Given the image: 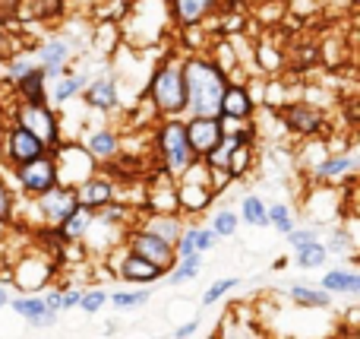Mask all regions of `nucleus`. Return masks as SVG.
<instances>
[{
    "mask_svg": "<svg viewBox=\"0 0 360 339\" xmlns=\"http://www.w3.org/2000/svg\"><path fill=\"white\" fill-rule=\"evenodd\" d=\"M57 162L51 152H44V156L32 159V162L25 165H16L13 168V190H19V194L25 197V200H35V197H41L44 190L57 187Z\"/></svg>",
    "mask_w": 360,
    "mask_h": 339,
    "instance_id": "6e6552de",
    "label": "nucleus"
},
{
    "mask_svg": "<svg viewBox=\"0 0 360 339\" xmlns=\"http://www.w3.org/2000/svg\"><path fill=\"white\" fill-rule=\"evenodd\" d=\"M326 264H329V251H326L323 238L300 247V251H294V266H297V270H323Z\"/></svg>",
    "mask_w": 360,
    "mask_h": 339,
    "instance_id": "f704fd0d",
    "label": "nucleus"
},
{
    "mask_svg": "<svg viewBox=\"0 0 360 339\" xmlns=\"http://www.w3.org/2000/svg\"><path fill=\"white\" fill-rule=\"evenodd\" d=\"M319 289L326 292V295L338 298V295H348V298H357L360 292V276L354 266H332V270L323 273V279H319Z\"/></svg>",
    "mask_w": 360,
    "mask_h": 339,
    "instance_id": "393cba45",
    "label": "nucleus"
},
{
    "mask_svg": "<svg viewBox=\"0 0 360 339\" xmlns=\"http://www.w3.org/2000/svg\"><path fill=\"white\" fill-rule=\"evenodd\" d=\"M73 190H76V203H79L82 209H92V213H98L108 203L120 200V184L114 181L111 175H105V171H95L92 178H86V181Z\"/></svg>",
    "mask_w": 360,
    "mask_h": 339,
    "instance_id": "f3484780",
    "label": "nucleus"
},
{
    "mask_svg": "<svg viewBox=\"0 0 360 339\" xmlns=\"http://www.w3.org/2000/svg\"><path fill=\"white\" fill-rule=\"evenodd\" d=\"M6 308H10L16 317H22L29 327H32L35 321H41L44 314H48V308H44L41 295H16V298H10V302H6ZM51 314H54V311H51Z\"/></svg>",
    "mask_w": 360,
    "mask_h": 339,
    "instance_id": "72a5a7b5",
    "label": "nucleus"
},
{
    "mask_svg": "<svg viewBox=\"0 0 360 339\" xmlns=\"http://www.w3.org/2000/svg\"><path fill=\"white\" fill-rule=\"evenodd\" d=\"M240 283H243L240 276H221V279H215V283H212L209 289L202 292V298H199V302H202V308H212V304L224 302V298H228L234 289H240Z\"/></svg>",
    "mask_w": 360,
    "mask_h": 339,
    "instance_id": "58836bf2",
    "label": "nucleus"
},
{
    "mask_svg": "<svg viewBox=\"0 0 360 339\" xmlns=\"http://www.w3.org/2000/svg\"><path fill=\"white\" fill-rule=\"evenodd\" d=\"M256 165V143H237L228 156V178L231 181H243Z\"/></svg>",
    "mask_w": 360,
    "mask_h": 339,
    "instance_id": "7c9ffc66",
    "label": "nucleus"
},
{
    "mask_svg": "<svg viewBox=\"0 0 360 339\" xmlns=\"http://www.w3.org/2000/svg\"><path fill=\"white\" fill-rule=\"evenodd\" d=\"M79 295H82V289H76V285H67V289H57V298H60V314H63V311L79 308Z\"/></svg>",
    "mask_w": 360,
    "mask_h": 339,
    "instance_id": "49530a36",
    "label": "nucleus"
},
{
    "mask_svg": "<svg viewBox=\"0 0 360 339\" xmlns=\"http://www.w3.org/2000/svg\"><path fill=\"white\" fill-rule=\"evenodd\" d=\"M338 339H360L357 330H345V333H338Z\"/></svg>",
    "mask_w": 360,
    "mask_h": 339,
    "instance_id": "864d4df0",
    "label": "nucleus"
},
{
    "mask_svg": "<svg viewBox=\"0 0 360 339\" xmlns=\"http://www.w3.org/2000/svg\"><path fill=\"white\" fill-rule=\"evenodd\" d=\"M269 228H275L278 235H291L294 228H297V216H294V209L281 200L269 203Z\"/></svg>",
    "mask_w": 360,
    "mask_h": 339,
    "instance_id": "4c0bfd02",
    "label": "nucleus"
},
{
    "mask_svg": "<svg viewBox=\"0 0 360 339\" xmlns=\"http://www.w3.org/2000/svg\"><path fill=\"white\" fill-rule=\"evenodd\" d=\"M57 321H60V314H51V311H48L41 321L32 323V330H51V327H57Z\"/></svg>",
    "mask_w": 360,
    "mask_h": 339,
    "instance_id": "8fccbe9b",
    "label": "nucleus"
},
{
    "mask_svg": "<svg viewBox=\"0 0 360 339\" xmlns=\"http://www.w3.org/2000/svg\"><path fill=\"white\" fill-rule=\"evenodd\" d=\"M155 298V289H114L108 292V304L114 311H139Z\"/></svg>",
    "mask_w": 360,
    "mask_h": 339,
    "instance_id": "2f4dec72",
    "label": "nucleus"
},
{
    "mask_svg": "<svg viewBox=\"0 0 360 339\" xmlns=\"http://www.w3.org/2000/svg\"><path fill=\"white\" fill-rule=\"evenodd\" d=\"M184 226H186V219L180 213H139L130 228H139V232H146V235H155V238H162L165 245L174 247L180 232H184Z\"/></svg>",
    "mask_w": 360,
    "mask_h": 339,
    "instance_id": "aec40b11",
    "label": "nucleus"
},
{
    "mask_svg": "<svg viewBox=\"0 0 360 339\" xmlns=\"http://www.w3.org/2000/svg\"><path fill=\"white\" fill-rule=\"evenodd\" d=\"M51 156H54V162H57V181H60L63 187H79L86 178H92L95 171H98L95 159L82 149L79 140H63L57 149H51Z\"/></svg>",
    "mask_w": 360,
    "mask_h": 339,
    "instance_id": "1a4fd4ad",
    "label": "nucleus"
},
{
    "mask_svg": "<svg viewBox=\"0 0 360 339\" xmlns=\"http://www.w3.org/2000/svg\"><path fill=\"white\" fill-rule=\"evenodd\" d=\"M19 216V200H16V190L10 187L4 175H0V226H13Z\"/></svg>",
    "mask_w": 360,
    "mask_h": 339,
    "instance_id": "ea45409f",
    "label": "nucleus"
},
{
    "mask_svg": "<svg viewBox=\"0 0 360 339\" xmlns=\"http://www.w3.org/2000/svg\"><path fill=\"white\" fill-rule=\"evenodd\" d=\"M22 13V0H0V25L16 19Z\"/></svg>",
    "mask_w": 360,
    "mask_h": 339,
    "instance_id": "09e8293b",
    "label": "nucleus"
},
{
    "mask_svg": "<svg viewBox=\"0 0 360 339\" xmlns=\"http://www.w3.org/2000/svg\"><path fill=\"white\" fill-rule=\"evenodd\" d=\"M82 101H86L89 111H98V114L117 111L120 108V80L114 73H98L95 80L86 82Z\"/></svg>",
    "mask_w": 360,
    "mask_h": 339,
    "instance_id": "a211bd4d",
    "label": "nucleus"
},
{
    "mask_svg": "<svg viewBox=\"0 0 360 339\" xmlns=\"http://www.w3.org/2000/svg\"><path fill=\"white\" fill-rule=\"evenodd\" d=\"M285 238H288V247H291V251H300V247L319 241V228L316 226H297L291 235H285Z\"/></svg>",
    "mask_w": 360,
    "mask_h": 339,
    "instance_id": "37998d69",
    "label": "nucleus"
},
{
    "mask_svg": "<svg viewBox=\"0 0 360 339\" xmlns=\"http://www.w3.org/2000/svg\"><path fill=\"white\" fill-rule=\"evenodd\" d=\"M288 302H294L297 308H307V311H329L335 298L326 295L319 285H310V283H294L288 289Z\"/></svg>",
    "mask_w": 360,
    "mask_h": 339,
    "instance_id": "bb28decb",
    "label": "nucleus"
},
{
    "mask_svg": "<svg viewBox=\"0 0 360 339\" xmlns=\"http://www.w3.org/2000/svg\"><path fill=\"white\" fill-rule=\"evenodd\" d=\"M237 228H240V219H237V213L231 207H218L215 213L209 216V232H215V238H234Z\"/></svg>",
    "mask_w": 360,
    "mask_h": 339,
    "instance_id": "e433bc0d",
    "label": "nucleus"
},
{
    "mask_svg": "<svg viewBox=\"0 0 360 339\" xmlns=\"http://www.w3.org/2000/svg\"><path fill=\"white\" fill-rule=\"evenodd\" d=\"M218 247L215 232H209V226H196V254H209Z\"/></svg>",
    "mask_w": 360,
    "mask_h": 339,
    "instance_id": "a18cd8bd",
    "label": "nucleus"
},
{
    "mask_svg": "<svg viewBox=\"0 0 360 339\" xmlns=\"http://www.w3.org/2000/svg\"><path fill=\"white\" fill-rule=\"evenodd\" d=\"M240 29H243V19L240 16L224 19V32H228V35H234V32H240Z\"/></svg>",
    "mask_w": 360,
    "mask_h": 339,
    "instance_id": "3c124183",
    "label": "nucleus"
},
{
    "mask_svg": "<svg viewBox=\"0 0 360 339\" xmlns=\"http://www.w3.org/2000/svg\"><path fill=\"white\" fill-rule=\"evenodd\" d=\"M184 133L190 143L196 162L209 156L218 143H221V130H218V118H184Z\"/></svg>",
    "mask_w": 360,
    "mask_h": 339,
    "instance_id": "412c9836",
    "label": "nucleus"
},
{
    "mask_svg": "<svg viewBox=\"0 0 360 339\" xmlns=\"http://www.w3.org/2000/svg\"><path fill=\"white\" fill-rule=\"evenodd\" d=\"M29 4V13L35 19H57L63 16V0H22Z\"/></svg>",
    "mask_w": 360,
    "mask_h": 339,
    "instance_id": "79ce46f5",
    "label": "nucleus"
},
{
    "mask_svg": "<svg viewBox=\"0 0 360 339\" xmlns=\"http://www.w3.org/2000/svg\"><path fill=\"white\" fill-rule=\"evenodd\" d=\"M92 222H95V213L92 209H82V207H76L73 213L67 216V219L57 226V235H60L67 245H79L82 238H86V232L92 228Z\"/></svg>",
    "mask_w": 360,
    "mask_h": 339,
    "instance_id": "c756f323",
    "label": "nucleus"
},
{
    "mask_svg": "<svg viewBox=\"0 0 360 339\" xmlns=\"http://www.w3.org/2000/svg\"><path fill=\"white\" fill-rule=\"evenodd\" d=\"M149 156L155 162V168L165 171L168 178H174V181L190 165H196V156H193L190 143H186V133H184V118H162L152 124Z\"/></svg>",
    "mask_w": 360,
    "mask_h": 339,
    "instance_id": "7ed1b4c3",
    "label": "nucleus"
},
{
    "mask_svg": "<svg viewBox=\"0 0 360 339\" xmlns=\"http://www.w3.org/2000/svg\"><path fill=\"white\" fill-rule=\"evenodd\" d=\"M237 219L250 228H269V203L259 194H243L237 203Z\"/></svg>",
    "mask_w": 360,
    "mask_h": 339,
    "instance_id": "c85d7f7f",
    "label": "nucleus"
},
{
    "mask_svg": "<svg viewBox=\"0 0 360 339\" xmlns=\"http://www.w3.org/2000/svg\"><path fill=\"white\" fill-rule=\"evenodd\" d=\"M73 61H76V51H73V38L70 35H51L35 48V63L48 76V82L57 80L60 73H67L73 67Z\"/></svg>",
    "mask_w": 360,
    "mask_h": 339,
    "instance_id": "ddd939ff",
    "label": "nucleus"
},
{
    "mask_svg": "<svg viewBox=\"0 0 360 339\" xmlns=\"http://www.w3.org/2000/svg\"><path fill=\"white\" fill-rule=\"evenodd\" d=\"M174 190H177V209L184 219L186 216H202L205 209L218 200L209 187V168H205L202 162L190 165L174 181Z\"/></svg>",
    "mask_w": 360,
    "mask_h": 339,
    "instance_id": "0eeeda50",
    "label": "nucleus"
},
{
    "mask_svg": "<svg viewBox=\"0 0 360 339\" xmlns=\"http://www.w3.org/2000/svg\"><path fill=\"white\" fill-rule=\"evenodd\" d=\"M114 276H117L120 283H127L130 289H152L155 283L165 279V270H158L155 264H149V260L130 254L127 247H120L117 264H114Z\"/></svg>",
    "mask_w": 360,
    "mask_h": 339,
    "instance_id": "dca6fc26",
    "label": "nucleus"
},
{
    "mask_svg": "<svg viewBox=\"0 0 360 339\" xmlns=\"http://www.w3.org/2000/svg\"><path fill=\"white\" fill-rule=\"evenodd\" d=\"M199 327H202V317H190V321L177 323L174 333H171V339H193L199 333Z\"/></svg>",
    "mask_w": 360,
    "mask_h": 339,
    "instance_id": "de8ad7c7",
    "label": "nucleus"
},
{
    "mask_svg": "<svg viewBox=\"0 0 360 339\" xmlns=\"http://www.w3.org/2000/svg\"><path fill=\"white\" fill-rule=\"evenodd\" d=\"M323 245H326V251H329V257H332V254H338V257H345V254H348L351 266H354L357 264V226H354V216H351V226L348 228L338 222Z\"/></svg>",
    "mask_w": 360,
    "mask_h": 339,
    "instance_id": "a878e982",
    "label": "nucleus"
},
{
    "mask_svg": "<svg viewBox=\"0 0 360 339\" xmlns=\"http://www.w3.org/2000/svg\"><path fill=\"white\" fill-rule=\"evenodd\" d=\"M10 124L29 130L44 149H57L63 143V127H60V114L51 105H25V101L13 99L10 105Z\"/></svg>",
    "mask_w": 360,
    "mask_h": 339,
    "instance_id": "39448f33",
    "label": "nucleus"
},
{
    "mask_svg": "<svg viewBox=\"0 0 360 339\" xmlns=\"http://www.w3.org/2000/svg\"><path fill=\"white\" fill-rule=\"evenodd\" d=\"M82 89H86V73H79V70L70 67L67 73H60L57 80L48 82V105L57 111L60 105H67V101L79 99Z\"/></svg>",
    "mask_w": 360,
    "mask_h": 339,
    "instance_id": "b1692460",
    "label": "nucleus"
},
{
    "mask_svg": "<svg viewBox=\"0 0 360 339\" xmlns=\"http://www.w3.org/2000/svg\"><path fill=\"white\" fill-rule=\"evenodd\" d=\"M29 203H32V209H35V216H38L35 228H57L76 207H79V203H76V190L63 187V184L44 190L41 197H35V200H29Z\"/></svg>",
    "mask_w": 360,
    "mask_h": 339,
    "instance_id": "9b49d317",
    "label": "nucleus"
},
{
    "mask_svg": "<svg viewBox=\"0 0 360 339\" xmlns=\"http://www.w3.org/2000/svg\"><path fill=\"white\" fill-rule=\"evenodd\" d=\"M22 51V44H19V38H16V32L13 29H0V61H10L13 54H19Z\"/></svg>",
    "mask_w": 360,
    "mask_h": 339,
    "instance_id": "c03bdc74",
    "label": "nucleus"
},
{
    "mask_svg": "<svg viewBox=\"0 0 360 339\" xmlns=\"http://www.w3.org/2000/svg\"><path fill=\"white\" fill-rule=\"evenodd\" d=\"M218 4H221V0H168L171 23H174V29H180V32L196 29V25H202L205 19H209V13L215 10Z\"/></svg>",
    "mask_w": 360,
    "mask_h": 339,
    "instance_id": "5701e85b",
    "label": "nucleus"
},
{
    "mask_svg": "<svg viewBox=\"0 0 360 339\" xmlns=\"http://www.w3.org/2000/svg\"><path fill=\"white\" fill-rule=\"evenodd\" d=\"M57 266L44 251H25L10 260V279L22 295H41L48 283H54Z\"/></svg>",
    "mask_w": 360,
    "mask_h": 339,
    "instance_id": "423d86ee",
    "label": "nucleus"
},
{
    "mask_svg": "<svg viewBox=\"0 0 360 339\" xmlns=\"http://www.w3.org/2000/svg\"><path fill=\"white\" fill-rule=\"evenodd\" d=\"M120 23H124L120 35L139 51H152L155 44H162V38L168 35V25H174L168 0H130L127 16Z\"/></svg>",
    "mask_w": 360,
    "mask_h": 339,
    "instance_id": "20e7f679",
    "label": "nucleus"
},
{
    "mask_svg": "<svg viewBox=\"0 0 360 339\" xmlns=\"http://www.w3.org/2000/svg\"><path fill=\"white\" fill-rule=\"evenodd\" d=\"M281 124L304 140H316L326 130V114L313 101H285L281 105Z\"/></svg>",
    "mask_w": 360,
    "mask_h": 339,
    "instance_id": "4468645a",
    "label": "nucleus"
},
{
    "mask_svg": "<svg viewBox=\"0 0 360 339\" xmlns=\"http://www.w3.org/2000/svg\"><path fill=\"white\" fill-rule=\"evenodd\" d=\"M124 247H127L130 254H136V257H143V260H149V264H155L158 270H165V273H168L171 266L177 264L174 247L165 245V241H162V238H155V235L139 232V228H127V235H124Z\"/></svg>",
    "mask_w": 360,
    "mask_h": 339,
    "instance_id": "2eb2a0df",
    "label": "nucleus"
},
{
    "mask_svg": "<svg viewBox=\"0 0 360 339\" xmlns=\"http://www.w3.org/2000/svg\"><path fill=\"white\" fill-rule=\"evenodd\" d=\"M108 304V289H98V285H92V289H82L79 295V311L86 317H95L101 308Z\"/></svg>",
    "mask_w": 360,
    "mask_h": 339,
    "instance_id": "a19ab883",
    "label": "nucleus"
},
{
    "mask_svg": "<svg viewBox=\"0 0 360 339\" xmlns=\"http://www.w3.org/2000/svg\"><path fill=\"white\" fill-rule=\"evenodd\" d=\"M79 143H82V149L95 159V165L101 168V165H111L114 159L124 152V133H120L117 127L105 124V127H95V130L89 133V137H82Z\"/></svg>",
    "mask_w": 360,
    "mask_h": 339,
    "instance_id": "6ab92c4d",
    "label": "nucleus"
},
{
    "mask_svg": "<svg viewBox=\"0 0 360 339\" xmlns=\"http://www.w3.org/2000/svg\"><path fill=\"white\" fill-rule=\"evenodd\" d=\"M44 152L48 149H44L29 130H22V127H16V124H6L4 133H0V162L10 165V168L32 162V159L44 156Z\"/></svg>",
    "mask_w": 360,
    "mask_h": 339,
    "instance_id": "f8f14e48",
    "label": "nucleus"
},
{
    "mask_svg": "<svg viewBox=\"0 0 360 339\" xmlns=\"http://www.w3.org/2000/svg\"><path fill=\"white\" fill-rule=\"evenodd\" d=\"M16 101H25V105H48V76L41 70H32L29 76L16 82Z\"/></svg>",
    "mask_w": 360,
    "mask_h": 339,
    "instance_id": "cd10ccee",
    "label": "nucleus"
},
{
    "mask_svg": "<svg viewBox=\"0 0 360 339\" xmlns=\"http://www.w3.org/2000/svg\"><path fill=\"white\" fill-rule=\"evenodd\" d=\"M180 73H184L186 118H218V105L228 86L221 67L205 54H180Z\"/></svg>",
    "mask_w": 360,
    "mask_h": 339,
    "instance_id": "f257e3e1",
    "label": "nucleus"
},
{
    "mask_svg": "<svg viewBox=\"0 0 360 339\" xmlns=\"http://www.w3.org/2000/svg\"><path fill=\"white\" fill-rule=\"evenodd\" d=\"M35 54H29V51H19V54H13L10 61L4 63V86H16L22 76H29L32 70H35Z\"/></svg>",
    "mask_w": 360,
    "mask_h": 339,
    "instance_id": "c9c22d12",
    "label": "nucleus"
},
{
    "mask_svg": "<svg viewBox=\"0 0 360 339\" xmlns=\"http://www.w3.org/2000/svg\"><path fill=\"white\" fill-rule=\"evenodd\" d=\"M357 175V149H338V152H329L326 159H319L307 178H310L313 187H342V184H351Z\"/></svg>",
    "mask_w": 360,
    "mask_h": 339,
    "instance_id": "9d476101",
    "label": "nucleus"
},
{
    "mask_svg": "<svg viewBox=\"0 0 360 339\" xmlns=\"http://www.w3.org/2000/svg\"><path fill=\"white\" fill-rule=\"evenodd\" d=\"M6 302H10V289H6V285L0 283V311L6 308Z\"/></svg>",
    "mask_w": 360,
    "mask_h": 339,
    "instance_id": "603ef678",
    "label": "nucleus"
},
{
    "mask_svg": "<svg viewBox=\"0 0 360 339\" xmlns=\"http://www.w3.org/2000/svg\"><path fill=\"white\" fill-rule=\"evenodd\" d=\"M253 114H256V99L247 82H228L221 95V105H218V118L253 121Z\"/></svg>",
    "mask_w": 360,
    "mask_h": 339,
    "instance_id": "4be33fe9",
    "label": "nucleus"
},
{
    "mask_svg": "<svg viewBox=\"0 0 360 339\" xmlns=\"http://www.w3.org/2000/svg\"><path fill=\"white\" fill-rule=\"evenodd\" d=\"M146 105L152 108L158 121L162 118H184L186 99H184V73H180V54H165L162 61L152 67L149 80H146L143 92Z\"/></svg>",
    "mask_w": 360,
    "mask_h": 339,
    "instance_id": "f03ea898",
    "label": "nucleus"
},
{
    "mask_svg": "<svg viewBox=\"0 0 360 339\" xmlns=\"http://www.w3.org/2000/svg\"><path fill=\"white\" fill-rule=\"evenodd\" d=\"M199 273H202V254H186V257H177V264L165 273V279H168V285L177 289V285L193 283Z\"/></svg>",
    "mask_w": 360,
    "mask_h": 339,
    "instance_id": "473e14b6",
    "label": "nucleus"
}]
</instances>
